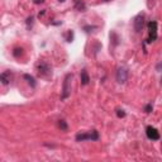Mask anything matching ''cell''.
<instances>
[{
	"instance_id": "6da1fadb",
	"label": "cell",
	"mask_w": 162,
	"mask_h": 162,
	"mask_svg": "<svg viewBox=\"0 0 162 162\" xmlns=\"http://www.w3.org/2000/svg\"><path fill=\"white\" fill-rule=\"evenodd\" d=\"M37 72H38V75H39L41 77H48V76L52 74L51 66L44 61H39L37 63Z\"/></svg>"
},
{
	"instance_id": "7a4b0ae2",
	"label": "cell",
	"mask_w": 162,
	"mask_h": 162,
	"mask_svg": "<svg viewBox=\"0 0 162 162\" xmlns=\"http://www.w3.org/2000/svg\"><path fill=\"white\" fill-rule=\"evenodd\" d=\"M71 80H72V75L71 74H67L65 81H63V87H62V95H61V99L65 100L70 96L71 94Z\"/></svg>"
},
{
	"instance_id": "3957f363",
	"label": "cell",
	"mask_w": 162,
	"mask_h": 162,
	"mask_svg": "<svg viewBox=\"0 0 162 162\" xmlns=\"http://www.w3.org/2000/svg\"><path fill=\"white\" fill-rule=\"evenodd\" d=\"M97 140L99 139V133H97L96 130H91L89 132V133H79L76 135V140L77 142H82V140Z\"/></svg>"
},
{
	"instance_id": "277c9868",
	"label": "cell",
	"mask_w": 162,
	"mask_h": 162,
	"mask_svg": "<svg viewBox=\"0 0 162 162\" xmlns=\"http://www.w3.org/2000/svg\"><path fill=\"white\" fill-rule=\"evenodd\" d=\"M157 39V22L151 20L148 23V42H155Z\"/></svg>"
},
{
	"instance_id": "5b68a950",
	"label": "cell",
	"mask_w": 162,
	"mask_h": 162,
	"mask_svg": "<svg viewBox=\"0 0 162 162\" xmlns=\"http://www.w3.org/2000/svg\"><path fill=\"white\" fill-rule=\"evenodd\" d=\"M115 79L119 84H124L125 81L128 80V69L124 66L118 67V70L115 72Z\"/></svg>"
},
{
	"instance_id": "8992f818",
	"label": "cell",
	"mask_w": 162,
	"mask_h": 162,
	"mask_svg": "<svg viewBox=\"0 0 162 162\" xmlns=\"http://www.w3.org/2000/svg\"><path fill=\"white\" fill-rule=\"evenodd\" d=\"M143 25H144V14H143V13H139V14L135 16L134 20H133V27L135 29V32L142 31Z\"/></svg>"
},
{
	"instance_id": "52a82bcc",
	"label": "cell",
	"mask_w": 162,
	"mask_h": 162,
	"mask_svg": "<svg viewBox=\"0 0 162 162\" xmlns=\"http://www.w3.org/2000/svg\"><path fill=\"white\" fill-rule=\"evenodd\" d=\"M146 134H147V137L150 139H152V140H158L160 139V133H158V130H157L155 127L148 125L146 128Z\"/></svg>"
},
{
	"instance_id": "ba28073f",
	"label": "cell",
	"mask_w": 162,
	"mask_h": 162,
	"mask_svg": "<svg viewBox=\"0 0 162 162\" xmlns=\"http://www.w3.org/2000/svg\"><path fill=\"white\" fill-rule=\"evenodd\" d=\"M10 80H11V72L10 71H5V72H3V74H0V81H1V84L9 85Z\"/></svg>"
},
{
	"instance_id": "9c48e42d",
	"label": "cell",
	"mask_w": 162,
	"mask_h": 162,
	"mask_svg": "<svg viewBox=\"0 0 162 162\" xmlns=\"http://www.w3.org/2000/svg\"><path fill=\"white\" fill-rule=\"evenodd\" d=\"M80 80H81V85H87V84H89V81H90V77H89V74H87L86 70H82V71H81Z\"/></svg>"
},
{
	"instance_id": "30bf717a",
	"label": "cell",
	"mask_w": 162,
	"mask_h": 162,
	"mask_svg": "<svg viewBox=\"0 0 162 162\" xmlns=\"http://www.w3.org/2000/svg\"><path fill=\"white\" fill-rule=\"evenodd\" d=\"M75 8L79 11H85V10H86V5H85V3L81 1V0H75Z\"/></svg>"
},
{
	"instance_id": "8fae6325",
	"label": "cell",
	"mask_w": 162,
	"mask_h": 162,
	"mask_svg": "<svg viewBox=\"0 0 162 162\" xmlns=\"http://www.w3.org/2000/svg\"><path fill=\"white\" fill-rule=\"evenodd\" d=\"M23 77L28 81V84H29V85H32V86H36V80H34V77H33V76L25 74V75L23 76Z\"/></svg>"
},
{
	"instance_id": "7c38bea8",
	"label": "cell",
	"mask_w": 162,
	"mask_h": 162,
	"mask_svg": "<svg viewBox=\"0 0 162 162\" xmlns=\"http://www.w3.org/2000/svg\"><path fill=\"white\" fill-rule=\"evenodd\" d=\"M58 127H59V129L63 130V132H66L69 129V125H67V123L65 120H58Z\"/></svg>"
},
{
	"instance_id": "4fadbf2b",
	"label": "cell",
	"mask_w": 162,
	"mask_h": 162,
	"mask_svg": "<svg viewBox=\"0 0 162 162\" xmlns=\"http://www.w3.org/2000/svg\"><path fill=\"white\" fill-rule=\"evenodd\" d=\"M22 53H23V49L22 48H14V51H13V56L16 57V58L22 56Z\"/></svg>"
},
{
	"instance_id": "5bb4252c",
	"label": "cell",
	"mask_w": 162,
	"mask_h": 162,
	"mask_svg": "<svg viewBox=\"0 0 162 162\" xmlns=\"http://www.w3.org/2000/svg\"><path fill=\"white\" fill-rule=\"evenodd\" d=\"M72 39H74V32L72 31H69L66 34V41L67 42H72Z\"/></svg>"
},
{
	"instance_id": "9a60e30c",
	"label": "cell",
	"mask_w": 162,
	"mask_h": 162,
	"mask_svg": "<svg viewBox=\"0 0 162 162\" xmlns=\"http://www.w3.org/2000/svg\"><path fill=\"white\" fill-rule=\"evenodd\" d=\"M117 115L119 117V118H124L125 117V112L123 109H118L117 110Z\"/></svg>"
},
{
	"instance_id": "2e32d148",
	"label": "cell",
	"mask_w": 162,
	"mask_h": 162,
	"mask_svg": "<svg viewBox=\"0 0 162 162\" xmlns=\"http://www.w3.org/2000/svg\"><path fill=\"white\" fill-rule=\"evenodd\" d=\"M152 109H153V106H152V104L150 103V104L146 105V108H144V112H146V113H151Z\"/></svg>"
},
{
	"instance_id": "e0dca14e",
	"label": "cell",
	"mask_w": 162,
	"mask_h": 162,
	"mask_svg": "<svg viewBox=\"0 0 162 162\" xmlns=\"http://www.w3.org/2000/svg\"><path fill=\"white\" fill-rule=\"evenodd\" d=\"M32 24H33V16H29L27 19V25L29 27V25H32Z\"/></svg>"
},
{
	"instance_id": "ac0fdd59",
	"label": "cell",
	"mask_w": 162,
	"mask_h": 162,
	"mask_svg": "<svg viewBox=\"0 0 162 162\" xmlns=\"http://www.w3.org/2000/svg\"><path fill=\"white\" fill-rule=\"evenodd\" d=\"M33 3L34 4H42V3H44V0H33Z\"/></svg>"
},
{
	"instance_id": "d6986e66",
	"label": "cell",
	"mask_w": 162,
	"mask_h": 162,
	"mask_svg": "<svg viewBox=\"0 0 162 162\" xmlns=\"http://www.w3.org/2000/svg\"><path fill=\"white\" fill-rule=\"evenodd\" d=\"M58 1H59V3H63V1H66V0H58Z\"/></svg>"
},
{
	"instance_id": "ffe728a7",
	"label": "cell",
	"mask_w": 162,
	"mask_h": 162,
	"mask_svg": "<svg viewBox=\"0 0 162 162\" xmlns=\"http://www.w3.org/2000/svg\"><path fill=\"white\" fill-rule=\"evenodd\" d=\"M103 1H110V0H103Z\"/></svg>"
}]
</instances>
